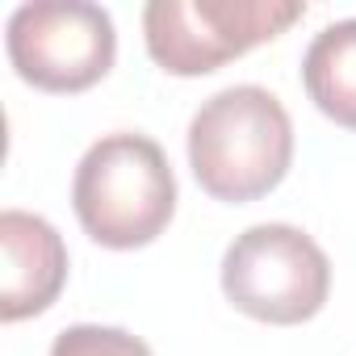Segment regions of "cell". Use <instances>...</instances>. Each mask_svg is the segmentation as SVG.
Listing matches in <instances>:
<instances>
[{
    "label": "cell",
    "instance_id": "1",
    "mask_svg": "<svg viewBox=\"0 0 356 356\" xmlns=\"http://www.w3.org/2000/svg\"><path fill=\"white\" fill-rule=\"evenodd\" d=\"M185 151L202 193L227 206H248L268 197L289 176L293 122L277 92L231 84L193 113Z\"/></svg>",
    "mask_w": 356,
    "mask_h": 356
},
{
    "label": "cell",
    "instance_id": "2",
    "mask_svg": "<svg viewBox=\"0 0 356 356\" xmlns=\"http://www.w3.org/2000/svg\"><path fill=\"white\" fill-rule=\"evenodd\" d=\"M72 210L80 231L109 252L155 243L176 214V172L163 147L134 130L97 138L76 163Z\"/></svg>",
    "mask_w": 356,
    "mask_h": 356
},
{
    "label": "cell",
    "instance_id": "8",
    "mask_svg": "<svg viewBox=\"0 0 356 356\" xmlns=\"http://www.w3.org/2000/svg\"><path fill=\"white\" fill-rule=\"evenodd\" d=\"M51 356H155L138 335L122 327H101V323H76L63 327L51 343Z\"/></svg>",
    "mask_w": 356,
    "mask_h": 356
},
{
    "label": "cell",
    "instance_id": "6",
    "mask_svg": "<svg viewBox=\"0 0 356 356\" xmlns=\"http://www.w3.org/2000/svg\"><path fill=\"white\" fill-rule=\"evenodd\" d=\"M0 323H22L47 314L67 285V243L63 235L30 210L0 214Z\"/></svg>",
    "mask_w": 356,
    "mask_h": 356
},
{
    "label": "cell",
    "instance_id": "3",
    "mask_svg": "<svg viewBox=\"0 0 356 356\" xmlns=\"http://www.w3.org/2000/svg\"><path fill=\"white\" fill-rule=\"evenodd\" d=\"M302 17V0H151L143 42L159 72L193 80L281 38Z\"/></svg>",
    "mask_w": 356,
    "mask_h": 356
},
{
    "label": "cell",
    "instance_id": "7",
    "mask_svg": "<svg viewBox=\"0 0 356 356\" xmlns=\"http://www.w3.org/2000/svg\"><path fill=\"white\" fill-rule=\"evenodd\" d=\"M302 84L327 122L356 130V17L323 26L310 38L302 55Z\"/></svg>",
    "mask_w": 356,
    "mask_h": 356
},
{
    "label": "cell",
    "instance_id": "4",
    "mask_svg": "<svg viewBox=\"0 0 356 356\" xmlns=\"http://www.w3.org/2000/svg\"><path fill=\"white\" fill-rule=\"evenodd\" d=\"M222 293L264 327H302L331 298V260L302 227L256 222L222 256Z\"/></svg>",
    "mask_w": 356,
    "mask_h": 356
},
{
    "label": "cell",
    "instance_id": "5",
    "mask_svg": "<svg viewBox=\"0 0 356 356\" xmlns=\"http://www.w3.org/2000/svg\"><path fill=\"white\" fill-rule=\"evenodd\" d=\"M5 51L30 88L72 97L109 76L118 59V30L113 17L88 0H34L13 9Z\"/></svg>",
    "mask_w": 356,
    "mask_h": 356
}]
</instances>
